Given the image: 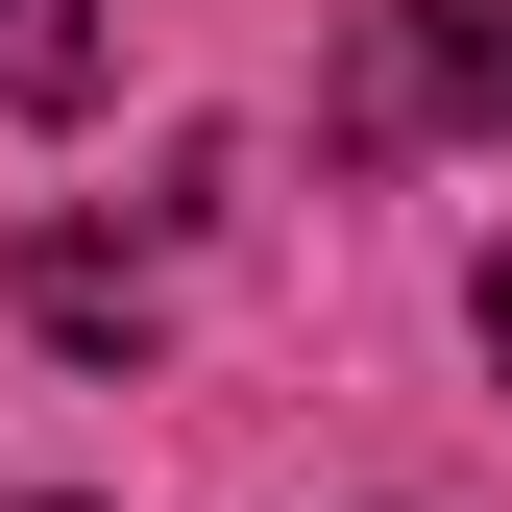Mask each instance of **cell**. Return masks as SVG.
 Here are the masks:
<instances>
[{
    "instance_id": "cell-1",
    "label": "cell",
    "mask_w": 512,
    "mask_h": 512,
    "mask_svg": "<svg viewBox=\"0 0 512 512\" xmlns=\"http://www.w3.org/2000/svg\"><path fill=\"white\" fill-rule=\"evenodd\" d=\"M415 122L512 147V0H366V49H342V147H415Z\"/></svg>"
},
{
    "instance_id": "cell-2",
    "label": "cell",
    "mask_w": 512,
    "mask_h": 512,
    "mask_svg": "<svg viewBox=\"0 0 512 512\" xmlns=\"http://www.w3.org/2000/svg\"><path fill=\"white\" fill-rule=\"evenodd\" d=\"M25 342H74V366H147V342H171L147 244H74V220H49V244H25Z\"/></svg>"
},
{
    "instance_id": "cell-3",
    "label": "cell",
    "mask_w": 512,
    "mask_h": 512,
    "mask_svg": "<svg viewBox=\"0 0 512 512\" xmlns=\"http://www.w3.org/2000/svg\"><path fill=\"white\" fill-rule=\"evenodd\" d=\"M122 74V0H0V122H74Z\"/></svg>"
},
{
    "instance_id": "cell-4",
    "label": "cell",
    "mask_w": 512,
    "mask_h": 512,
    "mask_svg": "<svg viewBox=\"0 0 512 512\" xmlns=\"http://www.w3.org/2000/svg\"><path fill=\"white\" fill-rule=\"evenodd\" d=\"M464 317H488V391H512V244H488V293H464Z\"/></svg>"
},
{
    "instance_id": "cell-5",
    "label": "cell",
    "mask_w": 512,
    "mask_h": 512,
    "mask_svg": "<svg viewBox=\"0 0 512 512\" xmlns=\"http://www.w3.org/2000/svg\"><path fill=\"white\" fill-rule=\"evenodd\" d=\"M25 512H98V488H25Z\"/></svg>"
}]
</instances>
